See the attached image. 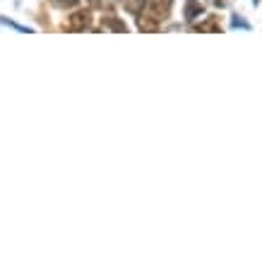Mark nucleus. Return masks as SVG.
Returning a JSON list of instances; mask_svg holds the SVG:
<instances>
[{
    "mask_svg": "<svg viewBox=\"0 0 262 262\" xmlns=\"http://www.w3.org/2000/svg\"><path fill=\"white\" fill-rule=\"evenodd\" d=\"M231 24H233V27H236V29H238V27H241V29H250V24H248L246 19H241L238 15L233 17V22H231Z\"/></svg>",
    "mask_w": 262,
    "mask_h": 262,
    "instance_id": "6",
    "label": "nucleus"
},
{
    "mask_svg": "<svg viewBox=\"0 0 262 262\" xmlns=\"http://www.w3.org/2000/svg\"><path fill=\"white\" fill-rule=\"evenodd\" d=\"M84 24H89V15L87 12H77V15L70 19V29H80Z\"/></svg>",
    "mask_w": 262,
    "mask_h": 262,
    "instance_id": "2",
    "label": "nucleus"
},
{
    "mask_svg": "<svg viewBox=\"0 0 262 262\" xmlns=\"http://www.w3.org/2000/svg\"><path fill=\"white\" fill-rule=\"evenodd\" d=\"M123 5H125L127 12L140 15V10H142V5H144V0H123Z\"/></svg>",
    "mask_w": 262,
    "mask_h": 262,
    "instance_id": "3",
    "label": "nucleus"
},
{
    "mask_svg": "<svg viewBox=\"0 0 262 262\" xmlns=\"http://www.w3.org/2000/svg\"><path fill=\"white\" fill-rule=\"evenodd\" d=\"M253 3H255V5H257V3H260V0H253Z\"/></svg>",
    "mask_w": 262,
    "mask_h": 262,
    "instance_id": "8",
    "label": "nucleus"
},
{
    "mask_svg": "<svg viewBox=\"0 0 262 262\" xmlns=\"http://www.w3.org/2000/svg\"><path fill=\"white\" fill-rule=\"evenodd\" d=\"M202 12H205L202 3H198V0H185V19H188V22L202 17Z\"/></svg>",
    "mask_w": 262,
    "mask_h": 262,
    "instance_id": "1",
    "label": "nucleus"
},
{
    "mask_svg": "<svg viewBox=\"0 0 262 262\" xmlns=\"http://www.w3.org/2000/svg\"><path fill=\"white\" fill-rule=\"evenodd\" d=\"M51 3H53V5H56V8H75V5H77V3H80V0H51Z\"/></svg>",
    "mask_w": 262,
    "mask_h": 262,
    "instance_id": "5",
    "label": "nucleus"
},
{
    "mask_svg": "<svg viewBox=\"0 0 262 262\" xmlns=\"http://www.w3.org/2000/svg\"><path fill=\"white\" fill-rule=\"evenodd\" d=\"M216 5H226V0H214Z\"/></svg>",
    "mask_w": 262,
    "mask_h": 262,
    "instance_id": "7",
    "label": "nucleus"
},
{
    "mask_svg": "<svg viewBox=\"0 0 262 262\" xmlns=\"http://www.w3.org/2000/svg\"><path fill=\"white\" fill-rule=\"evenodd\" d=\"M0 24H8V27H12V29H17V32H29V27H22V24H17V22H10V19H5V17H0Z\"/></svg>",
    "mask_w": 262,
    "mask_h": 262,
    "instance_id": "4",
    "label": "nucleus"
}]
</instances>
